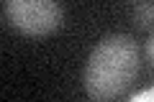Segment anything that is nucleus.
<instances>
[{
  "mask_svg": "<svg viewBox=\"0 0 154 102\" xmlns=\"http://www.w3.org/2000/svg\"><path fill=\"white\" fill-rule=\"evenodd\" d=\"M141 71V48L126 33H110L93 48L85 64V95L95 102L121 100L131 92Z\"/></svg>",
  "mask_w": 154,
  "mask_h": 102,
  "instance_id": "nucleus-1",
  "label": "nucleus"
},
{
  "mask_svg": "<svg viewBox=\"0 0 154 102\" xmlns=\"http://www.w3.org/2000/svg\"><path fill=\"white\" fill-rule=\"evenodd\" d=\"M5 21L21 36L44 38L62 28L64 10L57 0H5Z\"/></svg>",
  "mask_w": 154,
  "mask_h": 102,
  "instance_id": "nucleus-2",
  "label": "nucleus"
},
{
  "mask_svg": "<svg viewBox=\"0 0 154 102\" xmlns=\"http://www.w3.org/2000/svg\"><path fill=\"white\" fill-rule=\"evenodd\" d=\"M134 26L141 28V31L152 26V5H149V3L136 5V10H134Z\"/></svg>",
  "mask_w": 154,
  "mask_h": 102,
  "instance_id": "nucleus-3",
  "label": "nucleus"
},
{
  "mask_svg": "<svg viewBox=\"0 0 154 102\" xmlns=\"http://www.w3.org/2000/svg\"><path fill=\"white\" fill-rule=\"evenodd\" d=\"M126 97L131 102H149L154 97V92H152V87H149V89H141V92H136V95H126Z\"/></svg>",
  "mask_w": 154,
  "mask_h": 102,
  "instance_id": "nucleus-4",
  "label": "nucleus"
},
{
  "mask_svg": "<svg viewBox=\"0 0 154 102\" xmlns=\"http://www.w3.org/2000/svg\"><path fill=\"white\" fill-rule=\"evenodd\" d=\"M152 56H154V43H152V38L146 41V64L152 66Z\"/></svg>",
  "mask_w": 154,
  "mask_h": 102,
  "instance_id": "nucleus-5",
  "label": "nucleus"
}]
</instances>
